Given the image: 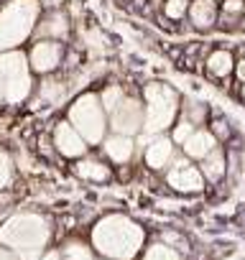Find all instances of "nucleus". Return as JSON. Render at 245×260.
Wrapping results in <instances>:
<instances>
[{
    "instance_id": "nucleus-6",
    "label": "nucleus",
    "mask_w": 245,
    "mask_h": 260,
    "mask_svg": "<svg viewBox=\"0 0 245 260\" xmlns=\"http://www.w3.org/2000/svg\"><path fill=\"white\" fill-rule=\"evenodd\" d=\"M0 79H3V87H6V102L8 105L23 102L34 89L31 69H28V61L21 51H3L0 54Z\"/></svg>"
},
{
    "instance_id": "nucleus-23",
    "label": "nucleus",
    "mask_w": 245,
    "mask_h": 260,
    "mask_svg": "<svg viewBox=\"0 0 245 260\" xmlns=\"http://www.w3.org/2000/svg\"><path fill=\"white\" fill-rule=\"evenodd\" d=\"M62 255H64V260H92L89 247L82 245V242H67L64 250H62Z\"/></svg>"
},
{
    "instance_id": "nucleus-27",
    "label": "nucleus",
    "mask_w": 245,
    "mask_h": 260,
    "mask_svg": "<svg viewBox=\"0 0 245 260\" xmlns=\"http://www.w3.org/2000/svg\"><path fill=\"white\" fill-rule=\"evenodd\" d=\"M212 133L217 136V141H225V138H230V125L225 120H215L212 122Z\"/></svg>"
},
{
    "instance_id": "nucleus-11",
    "label": "nucleus",
    "mask_w": 245,
    "mask_h": 260,
    "mask_svg": "<svg viewBox=\"0 0 245 260\" xmlns=\"http://www.w3.org/2000/svg\"><path fill=\"white\" fill-rule=\"evenodd\" d=\"M176 158V151H174V141L171 138H164V136H154V141L146 146V164L156 171H166Z\"/></svg>"
},
{
    "instance_id": "nucleus-4",
    "label": "nucleus",
    "mask_w": 245,
    "mask_h": 260,
    "mask_svg": "<svg viewBox=\"0 0 245 260\" xmlns=\"http://www.w3.org/2000/svg\"><path fill=\"white\" fill-rule=\"evenodd\" d=\"M39 16V0H11L0 11V54L13 51L18 44H23L36 23Z\"/></svg>"
},
{
    "instance_id": "nucleus-18",
    "label": "nucleus",
    "mask_w": 245,
    "mask_h": 260,
    "mask_svg": "<svg viewBox=\"0 0 245 260\" xmlns=\"http://www.w3.org/2000/svg\"><path fill=\"white\" fill-rule=\"evenodd\" d=\"M36 34L41 39H64L67 36V21L62 13H54L49 16L46 21H41V26L36 28Z\"/></svg>"
},
{
    "instance_id": "nucleus-9",
    "label": "nucleus",
    "mask_w": 245,
    "mask_h": 260,
    "mask_svg": "<svg viewBox=\"0 0 245 260\" xmlns=\"http://www.w3.org/2000/svg\"><path fill=\"white\" fill-rule=\"evenodd\" d=\"M87 141L82 138V133L69 122L62 120L54 125V148L64 156V158H84L87 156Z\"/></svg>"
},
{
    "instance_id": "nucleus-28",
    "label": "nucleus",
    "mask_w": 245,
    "mask_h": 260,
    "mask_svg": "<svg viewBox=\"0 0 245 260\" xmlns=\"http://www.w3.org/2000/svg\"><path fill=\"white\" fill-rule=\"evenodd\" d=\"M240 84H245V56L242 59H237V64H235V74H232Z\"/></svg>"
},
{
    "instance_id": "nucleus-8",
    "label": "nucleus",
    "mask_w": 245,
    "mask_h": 260,
    "mask_svg": "<svg viewBox=\"0 0 245 260\" xmlns=\"http://www.w3.org/2000/svg\"><path fill=\"white\" fill-rule=\"evenodd\" d=\"M204 174L199 166L192 164L189 156H176L174 164L166 169V184L181 194H197L204 189Z\"/></svg>"
},
{
    "instance_id": "nucleus-22",
    "label": "nucleus",
    "mask_w": 245,
    "mask_h": 260,
    "mask_svg": "<svg viewBox=\"0 0 245 260\" xmlns=\"http://www.w3.org/2000/svg\"><path fill=\"white\" fill-rule=\"evenodd\" d=\"M122 97H126V92H122L120 87H107V89H102V94H100V100H102V107H105V112L110 115L120 102H122Z\"/></svg>"
},
{
    "instance_id": "nucleus-30",
    "label": "nucleus",
    "mask_w": 245,
    "mask_h": 260,
    "mask_svg": "<svg viewBox=\"0 0 245 260\" xmlns=\"http://www.w3.org/2000/svg\"><path fill=\"white\" fill-rule=\"evenodd\" d=\"M0 260H21L16 252H11V250H3V247H0Z\"/></svg>"
},
{
    "instance_id": "nucleus-5",
    "label": "nucleus",
    "mask_w": 245,
    "mask_h": 260,
    "mask_svg": "<svg viewBox=\"0 0 245 260\" xmlns=\"http://www.w3.org/2000/svg\"><path fill=\"white\" fill-rule=\"evenodd\" d=\"M69 122L79 130L82 138L89 146H100L107 133V112L102 107L100 94H95V92L79 94L69 105Z\"/></svg>"
},
{
    "instance_id": "nucleus-7",
    "label": "nucleus",
    "mask_w": 245,
    "mask_h": 260,
    "mask_svg": "<svg viewBox=\"0 0 245 260\" xmlns=\"http://www.w3.org/2000/svg\"><path fill=\"white\" fill-rule=\"evenodd\" d=\"M146 122V105L136 97H122V102L110 112V127L117 136H138Z\"/></svg>"
},
{
    "instance_id": "nucleus-29",
    "label": "nucleus",
    "mask_w": 245,
    "mask_h": 260,
    "mask_svg": "<svg viewBox=\"0 0 245 260\" xmlns=\"http://www.w3.org/2000/svg\"><path fill=\"white\" fill-rule=\"evenodd\" d=\"M41 260H64V255H62V250H51V252H46Z\"/></svg>"
},
{
    "instance_id": "nucleus-1",
    "label": "nucleus",
    "mask_w": 245,
    "mask_h": 260,
    "mask_svg": "<svg viewBox=\"0 0 245 260\" xmlns=\"http://www.w3.org/2000/svg\"><path fill=\"white\" fill-rule=\"evenodd\" d=\"M143 237V227L126 214H110L92 227V245L110 260H133Z\"/></svg>"
},
{
    "instance_id": "nucleus-2",
    "label": "nucleus",
    "mask_w": 245,
    "mask_h": 260,
    "mask_svg": "<svg viewBox=\"0 0 245 260\" xmlns=\"http://www.w3.org/2000/svg\"><path fill=\"white\" fill-rule=\"evenodd\" d=\"M49 242V222L41 214H13L0 227V245L11 247L21 260H41V250Z\"/></svg>"
},
{
    "instance_id": "nucleus-26",
    "label": "nucleus",
    "mask_w": 245,
    "mask_h": 260,
    "mask_svg": "<svg viewBox=\"0 0 245 260\" xmlns=\"http://www.w3.org/2000/svg\"><path fill=\"white\" fill-rule=\"evenodd\" d=\"M11 181V158L6 151H0V189Z\"/></svg>"
},
{
    "instance_id": "nucleus-19",
    "label": "nucleus",
    "mask_w": 245,
    "mask_h": 260,
    "mask_svg": "<svg viewBox=\"0 0 245 260\" xmlns=\"http://www.w3.org/2000/svg\"><path fill=\"white\" fill-rule=\"evenodd\" d=\"M143 260H181V255H179V250H174L171 245L156 242V245H151V247L146 250Z\"/></svg>"
},
{
    "instance_id": "nucleus-32",
    "label": "nucleus",
    "mask_w": 245,
    "mask_h": 260,
    "mask_svg": "<svg viewBox=\"0 0 245 260\" xmlns=\"http://www.w3.org/2000/svg\"><path fill=\"white\" fill-rule=\"evenodd\" d=\"M240 100L245 102V84H240Z\"/></svg>"
},
{
    "instance_id": "nucleus-15",
    "label": "nucleus",
    "mask_w": 245,
    "mask_h": 260,
    "mask_svg": "<svg viewBox=\"0 0 245 260\" xmlns=\"http://www.w3.org/2000/svg\"><path fill=\"white\" fill-rule=\"evenodd\" d=\"M235 56L230 49H217L207 56V72L215 77V79H227L230 74H235Z\"/></svg>"
},
{
    "instance_id": "nucleus-31",
    "label": "nucleus",
    "mask_w": 245,
    "mask_h": 260,
    "mask_svg": "<svg viewBox=\"0 0 245 260\" xmlns=\"http://www.w3.org/2000/svg\"><path fill=\"white\" fill-rule=\"evenodd\" d=\"M0 102H6V87H3V79H0Z\"/></svg>"
},
{
    "instance_id": "nucleus-20",
    "label": "nucleus",
    "mask_w": 245,
    "mask_h": 260,
    "mask_svg": "<svg viewBox=\"0 0 245 260\" xmlns=\"http://www.w3.org/2000/svg\"><path fill=\"white\" fill-rule=\"evenodd\" d=\"M181 117H187V120H192L197 127H202V122H204V117H207V107L202 105V102H197V100H184V115Z\"/></svg>"
},
{
    "instance_id": "nucleus-33",
    "label": "nucleus",
    "mask_w": 245,
    "mask_h": 260,
    "mask_svg": "<svg viewBox=\"0 0 245 260\" xmlns=\"http://www.w3.org/2000/svg\"><path fill=\"white\" fill-rule=\"evenodd\" d=\"M240 28H242V31H245V16H242V18H240Z\"/></svg>"
},
{
    "instance_id": "nucleus-16",
    "label": "nucleus",
    "mask_w": 245,
    "mask_h": 260,
    "mask_svg": "<svg viewBox=\"0 0 245 260\" xmlns=\"http://www.w3.org/2000/svg\"><path fill=\"white\" fill-rule=\"evenodd\" d=\"M199 169H202V174H204L207 181H212V184L222 181L225 174H227V158H225V151H222V148H215L207 158L199 161Z\"/></svg>"
},
{
    "instance_id": "nucleus-10",
    "label": "nucleus",
    "mask_w": 245,
    "mask_h": 260,
    "mask_svg": "<svg viewBox=\"0 0 245 260\" xmlns=\"http://www.w3.org/2000/svg\"><path fill=\"white\" fill-rule=\"evenodd\" d=\"M64 49L59 41H46L41 39L34 49H31V69L39 74H51L59 64H62Z\"/></svg>"
},
{
    "instance_id": "nucleus-13",
    "label": "nucleus",
    "mask_w": 245,
    "mask_h": 260,
    "mask_svg": "<svg viewBox=\"0 0 245 260\" xmlns=\"http://www.w3.org/2000/svg\"><path fill=\"white\" fill-rule=\"evenodd\" d=\"M102 151H105V156H107L110 161H115V164H128V161L133 158L136 143H133L131 136H117V133H112L110 138L102 141Z\"/></svg>"
},
{
    "instance_id": "nucleus-14",
    "label": "nucleus",
    "mask_w": 245,
    "mask_h": 260,
    "mask_svg": "<svg viewBox=\"0 0 245 260\" xmlns=\"http://www.w3.org/2000/svg\"><path fill=\"white\" fill-rule=\"evenodd\" d=\"M217 0H194L192 8H189V18L197 28L207 31L217 23Z\"/></svg>"
},
{
    "instance_id": "nucleus-3",
    "label": "nucleus",
    "mask_w": 245,
    "mask_h": 260,
    "mask_svg": "<svg viewBox=\"0 0 245 260\" xmlns=\"http://www.w3.org/2000/svg\"><path fill=\"white\" fill-rule=\"evenodd\" d=\"M143 105H146V122H143V133L146 136H164V130L176 125L179 94L169 84H164V82L146 84Z\"/></svg>"
},
{
    "instance_id": "nucleus-24",
    "label": "nucleus",
    "mask_w": 245,
    "mask_h": 260,
    "mask_svg": "<svg viewBox=\"0 0 245 260\" xmlns=\"http://www.w3.org/2000/svg\"><path fill=\"white\" fill-rule=\"evenodd\" d=\"M187 13V3L184 0H166L164 3V16L171 18V21H181Z\"/></svg>"
},
{
    "instance_id": "nucleus-25",
    "label": "nucleus",
    "mask_w": 245,
    "mask_h": 260,
    "mask_svg": "<svg viewBox=\"0 0 245 260\" xmlns=\"http://www.w3.org/2000/svg\"><path fill=\"white\" fill-rule=\"evenodd\" d=\"M222 13L227 18H242L245 16V0H222Z\"/></svg>"
},
{
    "instance_id": "nucleus-17",
    "label": "nucleus",
    "mask_w": 245,
    "mask_h": 260,
    "mask_svg": "<svg viewBox=\"0 0 245 260\" xmlns=\"http://www.w3.org/2000/svg\"><path fill=\"white\" fill-rule=\"evenodd\" d=\"M74 174L87 181H107L110 179V169L97 158H79L74 164Z\"/></svg>"
},
{
    "instance_id": "nucleus-12",
    "label": "nucleus",
    "mask_w": 245,
    "mask_h": 260,
    "mask_svg": "<svg viewBox=\"0 0 245 260\" xmlns=\"http://www.w3.org/2000/svg\"><path fill=\"white\" fill-rule=\"evenodd\" d=\"M217 146V136L212 133V130H204V127H197L194 130V136L184 143V156H189L192 161H202L207 158Z\"/></svg>"
},
{
    "instance_id": "nucleus-21",
    "label": "nucleus",
    "mask_w": 245,
    "mask_h": 260,
    "mask_svg": "<svg viewBox=\"0 0 245 260\" xmlns=\"http://www.w3.org/2000/svg\"><path fill=\"white\" fill-rule=\"evenodd\" d=\"M194 130H197V125H194L192 120L181 117V120L174 125V130H171V141H174V143H179V146H184V143L194 136Z\"/></svg>"
}]
</instances>
